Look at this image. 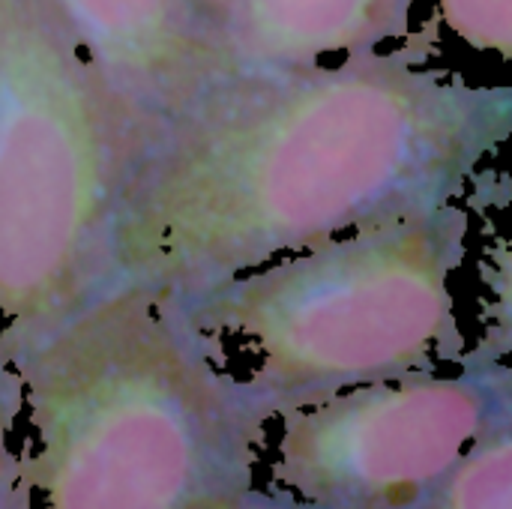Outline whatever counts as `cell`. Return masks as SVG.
<instances>
[{
	"label": "cell",
	"instance_id": "6da1fadb",
	"mask_svg": "<svg viewBox=\"0 0 512 509\" xmlns=\"http://www.w3.org/2000/svg\"><path fill=\"white\" fill-rule=\"evenodd\" d=\"M510 126V87L465 84L414 48L240 69L141 153L99 288L183 294L456 201Z\"/></svg>",
	"mask_w": 512,
	"mask_h": 509
},
{
	"label": "cell",
	"instance_id": "7a4b0ae2",
	"mask_svg": "<svg viewBox=\"0 0 512 509\" xmlns=\"http://www.w3.org/2000/svg\"><path fill=\"white\" fill-rule=\"evenodd\" d=\"M0 357L36 432L18 474L48 509H240L255 489L276 414L171 291L99 288Z\"/></svg>",
	"mask_w": 512,
	"mask_h": 509
},
{
	"label": "cell",
	"instance_id": "3957f363",
	"mask_svg": "<svg viewBox=\"0 0 512 509\" xmlns=\"http://www.w3.org/2000/svg\"><path fill=\"white\" fill-rule=\"evenodd\" d=\"M468 255L456 201L381 219L273 267L174 294L186 321L276 417L342 390L468 363L453 276Z\"/></svg>",
	"mask_w": 512,
	"mask_h": 509
},
{
	"label": "cell",
	"instance_id": "277c9868",
	"mask_svg": "<svg viewBox=\"0 0 512 509\" xmlns=\"http://www.w3.org/2000/svg\"><path fill=\"white\" fill-rule=\"evenodd\" d=\"M147 147L57 0H0V354L99 291Z\"/></svg>",
	"mask_w": 512,
	"mask_h": 509
},
{
	"label": "cell",
	"instance_id": "5b68a950",
	"mask_svg": "<svg viewBox=\"0 0 512 509\" xmlns=\"http://www.w3.org/2000/svg\"><path fill=\"white\" fill-rule=\"evenodd\" d=\"M512 411L501 360L414 372L288 408L273 480L315 509H417L468 447Z\"/></svg>",
	"mask_w": 512,
	"mask_h": 509
},
{
	"label": "cell",
	"instance_id": "8992f818",
	"mask_svg": "<svg viewBox=\"0 0 512 509\" xmlns=\"http://www.w3.org/2000/svg\"><path fill=\"white\" fill-rule=\"evenodd\" d=\"M57 6L150 144L243 69L225 24L195 0H57Z\"/></svg>",
	"mask_w": 512,
	"mask_h": 509
},
{
	"label": "cell",
	"instance_id": "52a82bcc",
	"mask_svg": "<svg viewBox=\"0 0 512 509\" xmlns=\"http://www.w3.org/2000/svg\"><path fill=\"white\" fill-rule=\"evenodd\" d=\"M414 0H231L225 33L243 69L312 66L408 36Z\"/></svg>",
	"mask_w": 512,
	"mask_h": 509
},
{
	"label": "cell",
	"instance_id": "ba28073f",
	"mask_svg": "<svg viewBox=\"0 0 512 509\" xmlns=\"http://www.w3.org/2000/svg\"><path fill=\"white\" fill-rule=\"evenodd\" d=\"M417 509H512V411L468 447Z\"/></svg>",
	"mask_w": 512,
	"mask_h": 509
},
{
	"label": "cell",
	"instance_id": "9c48e42d",
	"mask_svg": "<svg viewBox=\"0 0 512 509\" xmlns=\"http://www.w3.org/2000/svg\"><path fill=\"white\" fill-rule=\"evenodd\" d=\"M447 27L477 51H512V0H438Z\"/></svg>",
	"mask_w": 512,
	"mask_h": 509
},
{
	"label": "cell",
	"instance_id": "30bf717a",
	"mask_svg": "<svg viewBox=\"0 0 512 509\" xmlns=\"http://www.w3.org/2000/svg\"><path fill=\"white\" fill-rule=\"evenodd\" d=\"M21 402H24L21 381L12 372V366L0 357V492L18 477V456L9 450V435L21 411Z\"/></svg>",
	"mask_w": 512,
	"mask_h": 509
},
{
	"label": "cell",
	"instance_id": "8fae6325",
	"mask_svg": "<svg viewBox=\"0 0 512 509\" xmlns=\"http://www.w3.org/2000/svg\"><path fill=\"white\" fill-rule=\"evenodd\" d=\"M240 509H315V507H309V504L297 501V498H294V495H288L285 489H282V492H276V495L255 492V489H252V492L243 498Z\"/></svg>",
	"mask_w": 512,
	"mask_h": 509
},
{
	"label": "cell",
	"instance_id": "7c38bea8",
	"mask_svg": "<svg viewBox=\"0 0 512 509\" xmlns=\"http://www.w3.org/2000/svg\"><path fill=\"white\" fill-rule=\"evenodd\" d=\"M0 509H33V489L21 480V474L0 492Z\"/></svg>",
	"mask_w": 512,
	"mask_h": 509
},
{
	"label": "cell",
	"instance_id": "4fadbf2b",
	"mask_svg": "<svg viewBox=\"0 0 512 509\" xmlns=\"http://www.w3.org/2000/svg\"><path fill=\"white\" fill-rule=\"evenodd\" d=\"M195 3H198L201 9H207L216 21L225 24V12H228V3H231V0H195Z\"/></svg>",
	"mask_w": 512,
	"mask_h": 509
}]
</instances>
